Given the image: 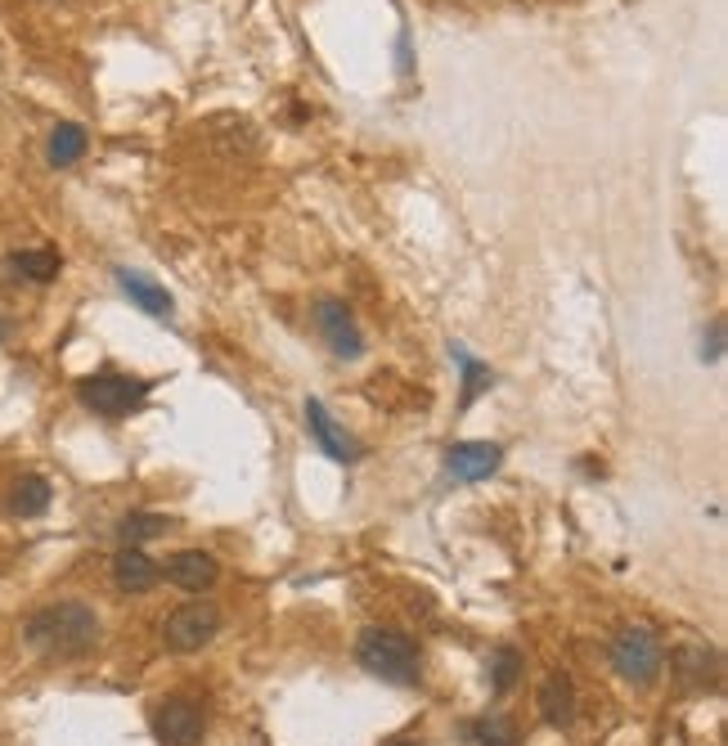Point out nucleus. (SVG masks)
<instances>
[{
  "mask_svg": "<svg viewBox=\"0 0 728 746\" xmlns=\"http://www.w3.org/2000/svg\"><path fill=\"white\" fill-rule=\"evenodd\" d=\"M23 634L41 656L77 661L99 643V617L91 612L86 602L68 598V602H54V607H45V612H36Z\"/></svg>",
  "mask_w": 728,
  "mask_h": 746,
  "instance_id": "obj_1",
  "label": "nucleus"
},
{
  "mask_svg": "<svg viewBox=\"0 0 728 746\" xmlns=\"http://www.w3.org/2000/svg\"><path fill=\"white\" fill-rule=\"evenodd\" d=\"M356 656L369 674H378V680H387V684H401V689L419 684V674H423L419 643L401 630H365Z\"/></svg>",
  "mask_w": 728,
  "mask_h": 746,
  "instance_id": "obj_2",
  "label": "nucleus"
},
{
  "mask_svg": "<svg viewBox=\"0 0 728 746\" xmlns=\"http://www.w3.org/2000/svg\"><path fill=\"white\" fill-rule=\"evenodd\" d=\"M77 400L86 404L91 414H99V419H126V414H136L140 404L149 400V382L104 369V374H91V378L77 382Z\"/></svg>",
  "mask_w": 728,
  "mask_h": 746,
  "instance_id": "obj_3",
  "label": "nucleus"
},
{
  "mask_svg": "<svg viewBox=\"0 0 728 746\" xmlns=\"http://www.w3.org/2000/svg\"><path fill=\"white\" fill-rule=\"evenodd\" d=\"M661 643H656V634L647 630V626H625L616 639H612V665H616V674L625 684H634V689H647V684H656V674H661Z\"/></svg>",
  "mask_w": 728,
  "mask_h": 746,
  "instance_id": "obj_4",
  "label": "nucleus"
},
{
  "mask_svg": "<svg viewBox=\"0 0 728 746\" xmlns=\"http://www.w3.org/2000/svg\"><path fill=\"white\" fill-rule=\"evenodd\" d=\"M217 630H221V612H217L212 602L193 598V602L176 607V612L162 621V643H167L171 652H198L203 643L217 639Z\"/></svg>",
  "mask_w": 728,
  "mask_h": 746,
  "instance_id": "obj_5",
  "label": "nucleus"
},
{
  "mask_svg": "<svg viewBox=\"0 0 728 746\" xmlns=\"http://www.w3.org/2000/svg\"><path fill=\"white\" fill-rule=\"evenodd\" d=\"M315 324H319L324 343H328V351H334V356H342V360H360V356H365V337H360V328H356L347 302L319 297V302H315Z\"/></svg>",
  "mask_w": 728,
  "mask_h": 746,
  "instance_id": "obj_6",
  "label": "nucleus"
},
{
  "mask_svg": "<svg viewBox=\"0 0 728 746\" xmlns=\"http://www.w3.org/2000/svg\"><path fill=\"white\" fill-rule=\"evenodd\" d=\"M154 728H158V737L167 746H198V742H203V711H198L189 697H171L158 711Z\"/></svg>",
  "mask_w": 728,
  "mask_h": 746,
  "instance_id": "obj_7",
  "label": "nucleus"
},
{
  "mask_svg": "<svg viewBox=\"0 0 728 746\" xmlns=\"http://www.w3.org/2000/svg\"><path fill=\"white\" fill-rule=\"evenodd\" d=\"M499 463H504V450L490 441H463L445 454V467L454 482H486Z\"/></svg>",
  "mask_w": 728,
  "mask_h": 746,
  "instance_id": "obj_8",
  "label": "nucleus"
},
{
  "mask_svg": "<svg viewBox=\"0 0 728 746\" xmlns=\"http://www.w3.org/2000/svg\"><path fill=\"white\" fill-rule=\"evenodd\" d=\"M217 576H221V567H217V558L203 554V549H180V554L167 563V580H171L176 589H189V593L212 589Z\"/></svg>",
  "mask_w": 728,
  "mask_h": 746,
  "instance_id": "obj_9",
  "label": "nucleus"
},
{
  "mask_svg": "<svg viewBox=\"0 0 728 746\" xmlns=\"http://www.w3.org/2000/svg\"><path fill=\"white\" fill-rule=\"evenodd\" d=\"M158 567H154V558L149 554H140L136 545H122L117 554H113V580H117V589L122 593H149L154 585H158Z\"/></svg>",
  "mask_w": 728,
  "mask_h": 746,
  "instance_id": "obj_10",
  "label": "nucleus"
},
{
  "mask_svg": "<svg viewBox=\"0 0 728 746\" xmlns=\"http://www.w3.org/2000/svg\"><path fill=\"white\" fill-rule=\"evenodd\" d=\"M113 280H117V288L136 302L145 315H158V319H167L171 311H176V302H171V293L162 288V284H154V280H145V275H136V270H126V265H117L113 270Z\"/></svg>",
  "mask_w": 728,
  "mask_h": 746,
  "instance_id": "obj_11",
  "label": "nucleus"
},
{
  "mask_svg": "<svg viewBox=\"0 0 728 746\" xmlns=\"http://www.w3.org/2000/svg\"><path fill=\"white\" fill-rule=\"evenodd\" d=\"M306 428L315 432V441L324 445V454L328 459H338V463H351L360 450H356V441L334 423V419H328V410H324V404L319 400H306Z\"/></svg>",
  "mask_w": 728,
  "mask_h": 746,
  "instance_id": "obj_12",
  "label": "nucleus"
},
{
  "mask_svg": "<svg viewBox=\"0 0 728 746\" xmlns=\"http://www.w3.org/2000/svg\"><path fill=\"white\" fill-rule=\"evenodd\" d=\"M540 715L553 724V728H567L576 719V689L567 674H549L540 684Z\"/></svg>",
  "mask_w": 728,
  "mask_h": 746,
  "instance_id": "obj_13",
  "label": "nucleus"
},
{
  "mask_svg": "<svg viewBox=\"0 0 728 746\" xmlns=\"http://www.w3.org/2000/svg\"><path fill=\"white\" fill-rule=\"evenodd\" d=\"M86 145H91V135H86V126H77V122H59L54 130H50V145H45V154H50V167H73V162H82L86 158Z\"/></svg>",
  "mask_w": 728,
  "mask_h": 746,
  "instance_id": "obj_14",
  "label": "nucleus"
},
{
  "mask_svg": "<svg viewBox=\"0 0 728 746\" xmlns=\"http://www.w3.org/2000/svg\"><path fill=\"white\" fill-rule=\"evenodd\" d=\"M715 652L710 648H701V643H684L679 652H675V674L684 680V689H706L710 680H715Z\"/></svg>",
  "mask_w": 728,
  "mask_h": 746,
  "instance_id": "obj_15",
  "label": "nucleus"
},
{
  "mask_svg": "<svg viewBox=\"0 0 728 746\" xmlns=\"http://www.w3.org/2000/svg\"><path fill=\"white\" fill-rule=\"evenodd\" d=\"M59 252H50V248H23V252H10V270L19 280H32V284H50V280H59Z\"/></svg>",
  "mask_w": 728,
  "mask_h": 746,
  "instance_id": "obj_16",
  "label": "nucleus"
},
{
  "mask_svg": "<svg viewBox=\"0 0 728 746\" xmlns=\"http://www.w3.org/2000/svg\"><path fill=\"white\" fill-rule=\"evenodd\" d=\"M50 508V482L45 477H19L10 491V513L14 517H41Z\"/></svg>",
  "mask_w": 728,
  "mask_h": 746,
  "instance_id": "obj_17",
  "label": "nucleus"
},
{
  "mask_svg": "<svg viewBox=\"0 0 728 746\" xmlns=\"http://www.w3.org/2000/svg\"><path fill=\"white\" fill-rule=\"evenodd\" d=\"M473 742L477 746H521V728L508 715H482L473 724Z\"/></svg>",
  "mask_w": 728,
  "mask_h": 746,
  "instance_id": "obj_18",
  "label": "nucleus"
},
{
  "mask_svg": "<svg viewBox=\"0 0 728 746\" xmlns=\"http://www.w3.org/2000/svg\"><path fill=\"white\" fill-rule=\"evenodd\" d=\"M122 539L126 545H140V539H154V535H167L171 530V517H162V513H130L122 526Z\"/></svg>",
  "mask_w": 728,
  "mask_h": 746,
  "instance_id": "obj_19",
  "label": "nucleus"
},
{
  "mask_svg": "<svg viewBox=\"0 0 728 746\" xmlns=\"http://www.w3.org/2000/svg\"><path fill=\"white\" fill-rule=\"evenodd\" d=\"M454 360L463 365V404H473V400H477V396L490 387V378H495V374H490L482 360H473V356L463 351V347H454Z\"/></svg>",
  "mask_w": 728,
  "mask_h": 746,
  "instance_id": "obj_20",
  "label": "nucleus"
},
{
  "mask_svg": "<svg viewBox=\"0 0 728 746\" xmlns=\"http://www.w3.org/2000/svg\"><path fill=\"white\" fill-rule=\"evenodd\" d=\"M517 670H521L517 648H499L495 661H490V689H495V693H508V689L517 684Z\"/></svg>",
  "mask_w": 728,
  "mask_h": 746,
  "instance_id": "obj_21",
  "label": "nucleus"
},
{
  "mask_svg": "<svg viewBox=\"0 0 728 746\" xmlns=\"http://www.w3.org/2000/svg\"><path fill=\"white\" fill-rule=\"evenodd\" d=\"M719 337H724V319H715V328H710V347H701V356H706V360H719V351H724Z\"/></svg>",
  "mask_w": 728,
  "mask_h": 746,
  "instance_id": "obj_22",
  "label": "nucleus"
},
{
  "mask_svg": "<svg viewBox=\"0 0 728 746\" xmlns=\"http://www.w3.org/2000/svg\"><path fill=\"white\" fill-rule=\"evenodd\" d=\"M10 333V319H0V337H6Z\"/></svg>",
  "mask_w": 728,
  "mask_h": 746,
  "instance_id": "obj_23",
  "label": "nucleus"
},
{
  "mask_svg": "<svg viewBox=\"0 0 728 746\" xmlns=\"http://www.w3.org/2000/svg\"><path fill=\"white\" fill-rule=\"evenodd\" d=\"M395 746H419V742H395Z\"/></svg>",
  "mask_w": 728,
  "mask_h": 746,
  "instance_id": "obj_24",
  "label": "nucleus"
}]
</instances>
